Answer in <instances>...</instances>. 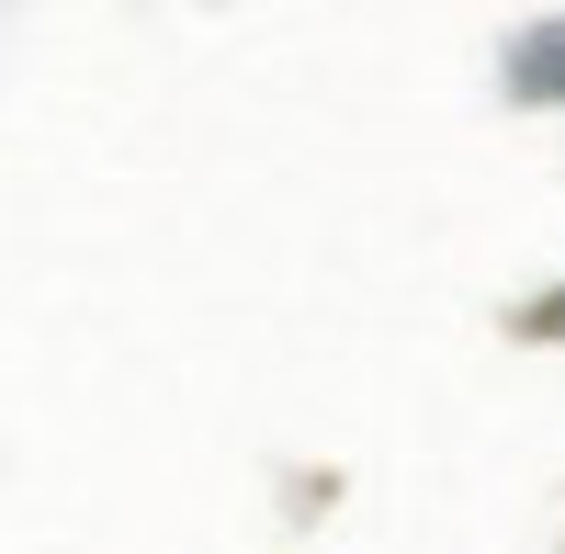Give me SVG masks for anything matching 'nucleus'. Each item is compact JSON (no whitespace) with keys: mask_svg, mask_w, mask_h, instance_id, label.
<instances>
[{"mask_svg":"<svg viewBox=\"0 0 565 554\" xmlns=\"http://www.w3.org/2000/svg\"><path fill=\"white\" fill-rule=\"evenodd\" d=\"M509 90H521V103H565V12L509 45Z\"/></svg>","mask_w":565,"mask_h":554,"instance_id":"f257e3e1","label":"nucleus"},{"mask_svg":"<svg viewBox=\"0 0 565 554\" xmlns=\"http://www.w3.org/2000/svg\"><path fill=\"white\" fill-rule=\"evenodd\" d=\"M521 329H532V340H565V284H554V295H532V317H521Z\"/></svg>","mask_w":565,"mask_h":554,"instance_id":"f03ea898","label":"nucleus"}]
</instances>
